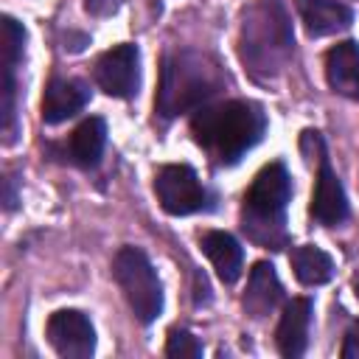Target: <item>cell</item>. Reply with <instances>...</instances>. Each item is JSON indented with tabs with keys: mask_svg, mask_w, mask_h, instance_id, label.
<instances>
[{
	"mask_svg": "<svg viewBox=\"0 0 359 359\" xmlns=\"http://www.w3.org/2000/svg\"><path fill=\"white\" fill-rule=\"evenodd\" d=\"M194 140L222 165L238 163L266 132V115L252 101L205 104L191 118Z\"/></svg>",
	"mask_w": 359,
	"mask_h": 359,
	"instance_id": "1",
	"label": "cell"
},
{
	"mask_svg": "<svg viewBox=\"0 0 359 359\" xmlns=\"http://www.w3.org/2000/svg\"><path fill=\"white\" fill-rule=\"evenodd\" d=\"M222 81L224 79L210 56H205L199 50L168 53L163 62L154 107L163 118H174L180 112L199 109V107H205V101L210 95L219 93Z\"/></svg>",
	"mask_w": 359,
	"mask_h": 359,
	"instance_id": "2",
	"label": "cell"
},
{
	"mask_svg": "<svg viewBox=\"0 0 359 359\" xmlns=\"http://www.w3.org/2000/svg\"><path fill=\"white\" fill-rule=\"evenodd\" d=\"M292 199V180L283 163H269L264 165L250 191L244 194V213H241V227L244 233L264 244V247H280L286 241V205Z\"/></svg>",
	"mask_w": 359,
	"mask_h": 359,
	"instance_id": "3",
	"label": "cell"
},
{
	"mask_svg": "<svg viewBox=\"0 0 359 359\" xmlns=\"http://www.w3.org/2000/svg\"><path fill=\"white\" fill-rule=\"evenodd\" d=\"M292 53V28L278 0H258L241 28V59L252 73L269 76Z\"/></svg>",
	"mask_w": 359,
	"mask_h": 359,
	"instance_id": "4",
	"label": "cell"
},
{
	"mask_svg": "<svg viewBox=\"0 0 359 359\" xmlns=\"http://www.w3.org/2000/svg\"><path fill=\"white\" fill-rule=\"evenodd\" d=\"M112 275H115V283L121 286L132 314L140 323H151L163 311V286H160V278L143 250H137V247L118 250V255L112 261Z\"/></svg>",
	"mask_w": 359,
	"mask_h": 359,
	"instance_id": "5",
	"label": "cell"
},
{
	"mask_svg": "<svg viewBox=\"0 0 359 359\" xmlns=\"http://www.w3.org/2000/svg\"><path fill=\"white\" fill-rule=\"evenodd\" d=\"M154 191L171 216H188L205 208V188L191 165H163L154 177Z\"/></svg>",
	"mask_w": 359,
	"mask_h": 359,
	"instance_id": "6",
	"label": "cell"
},
{
	"mask_svg": "<svg viewBox=\"0 0 359 359\" xmlns=\"http://www.w3.org/2000/svg\"><path fill=\"white\" fill-rule=\"evenodd\" d=\"M48 342L65 359H87L95 351V328L84 311L62 309L48 320Z\"/></svg>",
	"mask_w": 359,
	"mask_h": 359,
	"instance_id": "7",
	"label": "cell"
},
{
	"mask_svg": "<svg viewBox=\"0 0 359 359\" xmlns=\"http://www.w3.org/2000/svg\"><path fill=\"white\" fill-rule=\"evenodd\" d=\"M140 81V53L135 45H115L95 62V84L112 98H132Z\"/></svg>",
	"mask_w": 359,
	"mask_h": 359,
	"instance_id": "8",
	"label": "cell"
},
{
	"mask_svg": "<svg viewBox=\"0 0 359 359\" xmlns=\"http://www.w3.org/2000/svg\"><path fill=\"white\" fill-rule=\"evenodd\" d=\"M311 216H314V222H320L325 227L348 219V196H345L339 177L328 165V160H320V171H317L314 194H311Z\"/></svg>",
	"mask_w": 359,
	"mask_h": 359,
	"instance_id": "9",
	"label": "cell"
},
{
	"mask_svg": "<svg viewBox=\"0 0 359 359\" xmlns=\"http://www.w3.org/2000/svg\"><path fill=\"white\" fill-rule=\"evenodd\" d=\"M311 311H314V306H311L309 297H292L283 306V314H280V323H278V331H275V342H278V351L286 359L303 356L306 342H309Z\"/></svg>",
	"mask_w": 359,
	"mask_h": 359,
	"instance_id": "10",
	"label": "cell"
},
{
	"mask_svg": "<svg viewBox=\"0 0 359 359\" xmlns=\"http://www.w3.org/2000/svg\"><path fill=\"white\" fill-rule=\"evenodd\" d=\"M283 297V286L275 275V266L269 261H255L252 269H250V280H247V292L241 297V306L250 317L261 320L266 317L269 311L278 309Z\"/></svg>",
	"mask_w": 359,
	"mask_h": 359,
	"instance_id": "11",
	"label": "cell"
},
{
	"mask_svg": "<svg viewBox=\"0 0 359 359\" xmlns=\"http://www.w3.org/2000/svg\"><path fill=\"white\" fill-rule=\"evenodd\" d=\"M90 98V90L79 79H53L45 87L42 95V121L45 123H62L84 109Z\"/></svg>",
	"mask_w": 359,
	"mask_h": 359,
	"instance_id": "12",
	"label": "cell"
},
{
	"mask_svg": "<svg viewBox=\"0 0 359 359\" xmlns=\"http://www.w3.org/2000/svg\"><path fill=\"white\" fill-rule=\"evenodd\" d=\"M325 79L334 93L359 101V45L345 39L325 53Z\"/></svg>",
	"mask_w": 359,
	"mask_h": 359,
	"instance_id": "13",
	"label": "cell"
},
{
	"mask_svg": "<svg viewBox=\"0 0 359 359\" xmlns=\"http://www.w3.org/2000/svg\"><path fill=\"white\" fill-rule=\"evenodd\" d=\"M297 8L309 36H328L353 22V11L339 0H297Z\"/></svg>",
	"mask_w": 359,
	"mask_h": 359,
	"instance_id": "14",
	"label": "cell"
},
{
	"mask_svg": "<svg viewBox=\"0 0 359 359\" xmlns=\"http://www.w3.org/2000/svg\"><path fill=\"white\" fill-rule=\"evenodd\" d=\"M202 252L208 255V261L213 264L216 275L224 283H236L238 280L241 266H244V250L230 233H224V230L205 233L202 236Z\"/></svg>",
	"mask_w": 359,
	"mask_h": 359,
	"instance_id": "15",
	"label": "cell"
},
{
	"mask_svg": "<svg viewBox=\"0 0 359 359\" xmlns=\"http://www.w3.org/2000/svg\"><path fill=\"white\" fill-rule=\"evenodd\" d=\"M104 143H107V123L98 115H90L70 135V160L81 168H93L101 160Z\"/></svg>",
	"mask_w": 359,
	"mask_h": 359,
	"instance_id": "16",
	"label": "cell"
},
{
	"mask_svg": "<svg viewBox=\"0 0 359 359\" xmlns=\"http://www.w3.org/2000/svg\"><path fill=\"white\" fill-rule=\"evenodd\" d=\"M292 269H294V278L303 283V286H320V283H328L331 275H334V261L325 250L314 247V244H303V247H294L292 255Z\"/></svg>",
	"mask_w": 359,
	"mask_h": 359,
	"instance_id": "17",
	"label": "cell"
},
{
	"mask_svg": "<svg viewBox=\"0 0 359 359\" xmlns=\"http://www.w3.org/2000/svg\"><path fill=\"white\" fill-rule=\"evenodd\" d=\"M22 45H25V28L14 17H3L0 20V62H3V70L14 73V67L22 59Z\"/></svg>",
	"mask_w": 359,
	"mask_h": 359,
	"instance_id": "18",
	"label": "cell"
},
{
	"mask_svg": "<svg viewBox=\"0 0 359 359\" xmlns=\"http://www.w3.org/2000/svg\"><path fill=\"white\" fill-rule=\"evenodd\" d=\"M165 356H171V359H196V356H202V342L185 328H171L168 339H165Z\"/></svg>",
	"mask_w": 359,
	"mask_h": 359,
	"instance_id": "19",
	"label": "cell"
},
{
	"mask_svg": "<svg viewBox=\"0 0 359 359\" xmlns=\"http://www.w3.org/2000/svg\"><path fill=\"white\" fill-rule=\"evenodd\" d=\"M342 359H359V320L348 328L342 342Z\"/></svg>",
	"mask_w": 359,
	"mask_h": 359,
	"instance_id": "20",
	"label": "cell"
},
{
	"mask_svg": "<svg viewBox=\"0 0 359 359\" xmlns=\"http://www.w3.org/2000/svg\"><path fill=\"white\" fill-rule=\"evenodd\" d=\"M84 6H87V11L95 14V17H109V14L118 11L121 0H84Z\"/></svg>",
	"mask_w": 359,
	"mask_h": 359,
	"instance_id": "21",
	"label": "cell"
},
{
	"mask_svg": "<svg viewBox=\"0 0 359 359\" xmlns=\"http://www.w3.org/2000/svg\"><path fill=\"white\" fill-rule=\"evenodd\" d=\"M3 185H6V208L11 210V208L17 205V196H14V180H11V177H6V180H3Z\"/></svg>",
	"mask_w": 359,
	"mask_h": 359,
	"instance_id": "22",
	"label": "cell"
},
{
	"mask_svg": "<svg viewBox=\"0 0 359 359\" xmlns=\"http://www.w3.org/2000/svg\"><path fill=\"white\" fill-rule=\"evenodd\" d=\"M353 289H356V297H359V278L353 280Z\"/></svg>",
	"mask_w": 359,
	"mask_h": 359,
	"instance_id": "23",
	"label": "cell"
}]
</instances>
